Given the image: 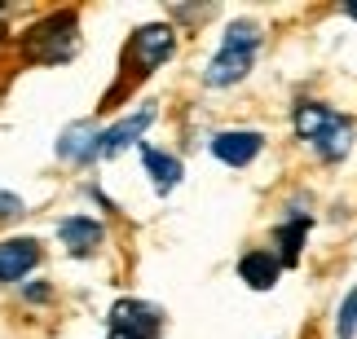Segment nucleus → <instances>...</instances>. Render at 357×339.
<instances>
[{"mask_svg":"<svg viewBox=\"0 0 357 339\" xmlns=\"http://www.w3.org/2000/svg\"><path fill=\"white\" fill-rule=\"evenodd\" d=\"M256 49H260V26L256 22H234L225 31V45L221 53L208 62V71H203V84L208 88H225V84H238V79L252 71V62H256Z\"/></svg>","mask_w":357,"mask_h":339,"instance_id":"f257e3e1","label":"nucleus"},{"mask_svg":"<svg viewBox=\"0 0 357 339\" xmlns=\"http://www.w3.org/2000/svg\"><path fill=\"white\" fill-rule=\"evenodd\" d=\"M296 132L318 145L322 159H344L349 145H353V124L340 119L335 111H326V106H318V102L296 106Z\"/></svg>","mask_w":357,"mask_h":339,"instance_id":"f03ea898","label":"nucleus"},{"mask_svg":"<svg viewBox=\"0 0 357 339\" xmlns=\"http://www.w3.org/2000/svg\"><path fill=\"white\" fill-rule=\"evenodd\" d=\"M79 45V26H75V13L62 9V13H49L45 22H36L31 31L22 36V53L31 62H66Z\"/></svg>","mask_w":357,"mask_h":339,"instance_id":"7ed1b4c3","label":"nucleus"},{"mask_svg":"<svg viewBox=\"0 0 357 339\" xmlns=\"http://www.w3.org/2000/svg\"><path fill=\"white\" fill-rule=\"evenodd\" d=\"M163 331V313L146 300H119L111 308V339H155Z\"/></svg>","mask_w":357,"mask_h":339,"instance_id":"20e7f679","label":"nucleus"},{"mask_svg":"<svg viewBox=\"0 0 357 339\" xmlns=\"http://www.w3.org/2000/svg\"><path fill=\"white\" fill-rule=\"evenodd\" d=\"M172 26H142V31L132 36V45H128V58L137 66V75H150L159 62H168L172 58Z\"/></svg>","mask_w":357,"mask_h":339,"instance_id":"39448f33","label":"nucleus"},{"mask_svg":"<svg viewBox=\"0 0 357 339\" xmlns=\"http://www.w3.org/2000/svg\"><path fill=\"white\" fill-rule=\"evenodd\" d=\"M150 124H155V106H142V111H137L132 119H119L115 128L98 132V150H93V159H111V155H119L123 145H132Z\"/></svg>","mask_w":357,"mask_h":339,"instance_id":"423d86ee","label":"nucleus"},{"mask_svg":"<svg viewBox=\"0 0 357 339\" xmlns=\"http://www.w3.org/2000/svg\"><path fill=\"white\" fill-rule=\"evenodd\" d=\"M260 145H265V137H260V132L234 128V132H216V137H212V155L221 159V164H229V168H247V164L260 155Z\"/></svg>","mask_w":357,"mask_h":339,"instance_id":"0eeeda50","label":"nucleus"},{"mask_svg":"<svg viewBox=\"0 0 357 339\" xmlns=\"http://www.w3.org/2000/svg\"><path fill=\"white\" fill-rule=\"evenodd\" d=\"M36 265H40L36 238H5L0 242V282H22Z\"/></svg>","mask_w":357,"mask_h":339,"instance_id":"6e6552de","label":"nucleus"},{"mask_svg":"<svg viewBox=\"0 0 357 339\" xmlns=\"http://www.w3.org/2000/svg\"><path fill=\"white\" fill-rule=\"evenodd\" d=\"M58 238H62V247L71 251V255H89V251L102 247L106 229L93 221V216H66V221L58 225Z\"/></svg>","mask_w":357,"mask_h":339,"instance_id":"1a4fd4ad","label":"nucleus"},{"mask_svg":"<svg viewBox=\"0 0 357 339\" xmlns=\"http://www.w3.org/2000/svg\"><path fill=\"white\" fill-rule=\"evenodd\" d=\"M238 278H243L252 291H269L273 282H278V255H269V251H247L243 260H238Z\"/></svg>","mask_w":357,"mask_h":339,"instance_id":"9d476101","label":"nucleus"},{"mask_svg":"<svg viewBox=\"0 0 357 339\" xmlns=\"http://www.w3.org/2000/svg\"><path fill=\"white\" fill-rule=\"evenodd\" d=\"M93 150H98V128H93V124H75V128H66V132H62V141H58V155H62V159H71V164H89Z\"/></svg>","mask_w":357,"mask_h":339,"instance_id":"9b49d317","label":"nucleus"},{"mask_svg":"<svg viewBox=\"0 0 357 339\" xmlns=\"http://www.w3.org/2000/svg\"><path fill=\"white\" fill-rule=\"evenodd\" d=\"M142 159H146V168H150V176H155V185L168 194V189H176V181H181V164H176L172 155H163V150H142Z\"/></svg>","mask_w":357,"mask_h":339,"instance_id":"f8f14e48","label":"nucleus"},{"mask_svg":"<svg viewBox=\"0 0 357 339\" xmlns=\"http://www.w3.org/2000/svg\"><path fill=\"white\" fill-rule=\"evenodd\" d=\"M305 229H309V216H296V221H287L278 229V242H282V260L296 265L300 260V242H305Z\"/></svg>","mask_w":357,"mask_h":339,"instance_id":"ddd939ff","label":"nucleus"},{"mask_svg":"<svg viewBox=\"0 0 357 339\" xmlns=\"http://www.w3.org/2000/svg\"><path fill=\"white\" fill-rule=\"evenodd\" d=\"M353 331H357V287L349 291V300L335 313V339H353Z\"/></svg>","mask_w":357,"mask_h":339,"instance_id":"4468645a","label":"nucleus"},{"mask_svg":"<svg viewBox=\"0 0 357 339\" xmlns=\"http://www.w3.org/2000/svg\"><path fill=\"white\" fill-rule=\"evenodd\" d=\"M9 216H22V198L0 189V221H9Z\"/></svg>","mask_w":357,"mask_h":339,"instance_id":"2eb2a0df","label":"nucleus"},{"mask_svg":"<svg viewBox=\"0 0 357 339\" xmlns=\"http://www.w3.org/2000/svg\"><path fill=\"white\" fill-rule=\"evenodd\" d=\"M26 300H49V287H40V282H36V287H26Z\"/></svg>","mask_w":357,"mask_h":339,"instance_id":"dca6fc26","label":"nucleus"},{"mask_svg":"<svg viewBox=\"0 0 357 339\" xmlns=\"http://www.w3.org/2000/svg\"><path fill=\"white\" fill-rule=\"evenodd\" d=\"M344 13H349V18H357V5H344Z\"/></svg>","mask_w":357,"mask_h":339,"instance_id":"f3484780","label":"nucleus"}]
</instances>
